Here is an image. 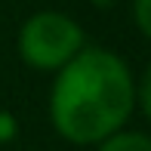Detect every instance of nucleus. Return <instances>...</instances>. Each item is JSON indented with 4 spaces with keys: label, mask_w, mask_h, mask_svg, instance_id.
Returning a JSON list of instances; mask_svg holds the SVG:
<instances>
[{
    "label": "nucleus",
    "mask_w": 151,
    "mask_h": 151,
    "mask_svg": "<svg viewBox=\"0 0 151 151\" xmlns=\"http://www.w3.org/2000/svg\"><path fill=\"white\" fill-rule=\"evenodd\" d=\"M136 102L133 74L108 50H80L59 68L50 117L68 142H105L123 127Z\"/></svg>",
    "instance_id": "f257e3e1"
},
{
    "label": "nucleus",
    "mask_w": 151,
    "mask_h": 151,
    "mask_svg": "<svg viewBox=\"0 0 151 151\" xmlns=\"http://www.w3.org/2000/svg\"><path fill=\"white\" fill-rule=\"evenodd\" d=\"M83 50V28L62 12H37L22 25L19 52L31 68L56 71Z\"/></svg>",
    "instance_id": "f03ea898"
},
{
    "label": "nucleus",
    "mask_w": 151,
    "mask_h": 151,
    "mask_svg": "<svg viewBox=\"0 0 151 151\" xmlns=\"http://www.w3.org/2000/svg\"><path fill=\"white\" fill-rule=\"evenodd\" d=\"M99 151H151V139L145 133H114L99 145Z\"/></svg>",
    "instance_id": "7ed1b4c3"
},
{
    "label": "nucleus",
    "mask_w": 151,
    "mask_h": 151,
    "mask_svg": "<svg viewBox=\"0 0 151 151\" xmlns=\"http://www.w3.org/2000/svg\"><path fill=\"white\" fill-rule=\"evenodd\" d=\"M133 16H136V25L142 28V34L151 37V0H133Z\"/></svg>",
    "instance_id": "20e7f679"
},
{
    "label": "nucleus",
    "mask_w": 151,
    "mask_h": 151,
    "mask_svg": "<svg viewBox=\"0 0 151 151\" xmlns=\"http://www.w3.org/2000/svg\"><path fill=\"white\" fill-rule=\"evenodd\" d=\"M139 102H142V111H145V117L151 120V65L145 68V77H142V86H139Z\"/></svg>",
    "instance_id": "39448f33"
},
{
    "label": "nucleus",
    "mask_w": 151,
    "mask_h": 151,
    "mask_svg": "<svg viewBox=\"0 0 151 151\" xmlns=\"http://www.w3.org/2000/svg\"><path fill=\"white\" fill-rule=\"evenodd\" d=\"M19 127H16V117H12L9 111H0V142H9L16 139Z\"/></svg>",
    "instance_id": "423d86ee"
},
{
    "label": "nucleus",
    "mask_w": 151,
    "mask_h": 151,
    "mask_svg": "<svg viewBox=\"0 0 151 151\" xmlns=\"http://www.w3.org/2000/svg\"><path fill=\"white\" fill-rule=\"evenodd\" d=\"M105 3H108V0H105Z\"/></svg>",
    "instance_id": "0eeeda50"
}]
</instances>
